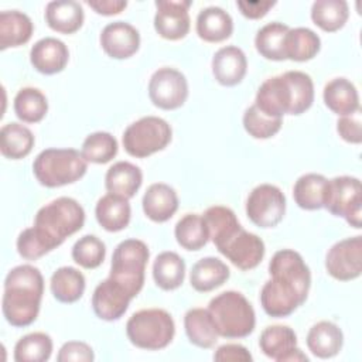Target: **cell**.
<instances>
[{"label": "cell", "mask_w": 362, "mask_h": 362, "mask_svg": "<svg viewBox=\"0 0 362 362\" xmlns=\"http://www.w3.org/2000/svg\"><path fill=\"white\" fill-rule=\"evenodd\" d=\"M270 280L260 291V304L273 318L293 314L307 300L311 287V273L303 256L293 249L276 252L269 263Z\"/></svg>", "instance_id": "1"}, {"label": "cell", "mask_w": 362, "mask_h": 362, "mask_svg": "<svg viewBox=\"0 0 362 362\" xmlns=\"http://www.w3.org/2000/svg\"><path fill=\"white\" fill-rule=\"evenodd\" d=\"M314 102V83L303 71H287L266 79L257 89L255 105L270 117L301 115Z\"/></svg>", "instance_id": "2"}, {"label": "cell", "mask_w": 362, "mask_h": 362, "mask_svg": "<svg viewBox=\"0 0 362 362\" xmlns=\"http://www.w3.org/2000/svg\"><path fill=\"white\" fill-rule=\"evenodd\" d=\"M44 294L41 272L31 264L13 267L4 279L1 311L6 321L17 328L31 325L40 313Z\"/></svg>", "instance_id": "3"}, {"label": "cell", "mask_w": 362, "mask_h": 362, "mask_svg": "<svg viewBox=\"0 0 362 362\" xmlns=\"http://www.w3.org/2000/svg\"><path fill=\"white\" fill-rule=\"evenodd\" d=\"M208 311L219 337L228 339L245 338L255 329V310L239 291L228 290L215 296L208 304Z\"/></svg>", "instance_id": "4"}, {"label": "cell", "mask_w": 362, "mask_h": 362, "mask_svg": "<svg viewBox=\"0 0 362 362\" xmlns=\"http://www.w3.org/2000/svg\"><path fill=\"white\" fill-rule=\"evenodd\" d=\"M86 170L88 161L75 148H47L33 163L34 177L48 188L76 182L85 175Z\"/></svg>", "instance_id": "5"}, {"label": "cell", "mask_w": 362, "mask_h": 362, "mask_svg": "<svg viewBox=\"0 0 362 362\" xmlns=\"http://www.w3.org/2000/svg\"><path fill=\"white\" fill-rule=\"evenodd\" d=\"M85 211L82 205L69 197H59L41 206L34 218V226L41 230L55 247L66 238L82 229Z\"/></svg>", "instance_id": "6"}, {"label": "cell", "mask_w": 362, "mask_h": 362, "mask_svg": "<svg viewBox=\"0 0 362 362\" xmlns=\"http://www.w3.org/2000/svg\"><path fill=\"white\" fill-rule=\"evenodd\" d=\"M129 341L141 349L158 351L170 345L175 334V324L170 313L163 308H147L134 313L126 324Z\"/></svg>", "instance_id": "7"}, {"label": "cell", "mask_w": 362, "mask_h": 362, "mask_svg": "<svg viewBox=\"0 0 362 362\" xmlns=\"http://www.w3.org/2000/svg\"><path fill=\"white\" fill-rule=\"evenodd\" d=\"M150 257V250L143 240H122L112 256L110 274L132 298H134L144 286V272Z\"/></svg>", "instance_id": "8"}, {"label": "cell", "mask_w": 362, "mask_h": 362, "mask_svg": "<svg viewBox=\"0 0 362 362\" xmlns=\"http://www.w3.org/2000/svg\"><path fill=\"white\" fill-rule=\"evenodd\" d=\"M171 137L173 130L167 120L158 116H144L127 126L122 141L129 156L144 158L164 150Z\"/></svg>", "instance_id": "9"}, {"label": "cell", "mask_w": 362, "mask_h": 362, "mask_svg": "<svg viewBox=\"0 0 362 362\" xmlns=\"http://www.w3.org/2000/svg\"><path fill=\"white\" fill-rule=\"evenodd\" d=\"M324 208L334 216L344 218L352 228L362 225V187L356 177L339 175L328 180Z\"/></svg>", "instance_id": "10"}, {"label": "cell", "mask_w": 362, "mask_h": 362, "mask_svg": "<svg viewBox=\"0 0 362 362\" xmlns=\"http://www.w3.org/2000/svg\"><path fill=\"white\" fill-rule=\"evenodd\" d=\"M286 214V197L272 184L255 187L246 201V215L259 228H274Z\"/></svg>", "instance_id": "11"}, {"label": "cell", "mask_w": 362, "mask_h": 362, "mask_svg": "<svg viewBox=\"0 0 362 362\" xmlns=\"http://www.w3.org/2000/svg\"><path fill=\"white\" fill-rule=\"evenodd\" d=\"M148 98L163 110L181 107L188 98V82L182 72L174 68L157 69L148 82Z\"/></svg>", "instance_id": "12"}, {"label": "cell", "mask_w": 362, "mask_h": 362, "mask_svg": "<svg viewBox=\"0 0 362 362\" xmlns=\"http://www.w3.org/2000/svg\"><path fill=\"white\" fill-rule=\"evenodd\" d=\"M325 269L331 277L349 281L362 272V236L342 239L334 243L325 256Z\"/></svg>", "instance_id": "13"}, {"label": "cell", "mask_w": 362, "mask_h": 362, "mask_svg": "<svg viewBox=\"0 0 362 362\" xmlns=\"http://www.w3.org/2000/svg\"><path fill=\"white\" fill-rule=\"evenodd\" d=\"M233 266L240 270H252L264 257V242L252 232L240 228L226 242L216 247Z\"/></svg>", "instance_id": "14"}, {"label": "cell", "mask_w": 362, "mask_h": 362, "mask_svg": "<svg viewBox=\"0 0 362 362\" xmlns=\"http://www.w3.org/2000/svg\"><path fill=\"white\" fill-rule=\"evenodd\" d=\"M260 351L277 362L308 361V356L297 348V335L287 325H269L259 338Z\"/></svg>", "instance_id": "15"}, {"label": "cell", "mask_w": 362, "mask_h": 362, "mask_svg": "<svg viewBox=\"0 0 362 362\" xmlns=\"http://www.w3.org/2000/svg\"><path fill=\"white\" fill-rule=\"evenodd\" d=\"M189 0H157L154 28L160 37L170 41L184 38L191 27Z\"/></svg>", "instance_id": "16"}, {"label": "cell", "mask_w": 362, "mask_h": 362, "mask_svg": "<svg viewBox=\"0 0 362 362\" xmlns=\"http://www.w3.org/2000/svg\"><path fill=\"white\" fill-rule=\"evenodd\" d=\"M130 294L112 277L100 281L92 294V308L105 321H116L127 311Z\"/></svg>", "instance_id": "17"}, {"label": "cell", "mask_w": 362, "mask_h": 362, "mask_svg": "<svg viewBox=\"0 0 362 362\" xmlns=\"http://www.w3.org/2000/svg\"><path fill=\"white\" fill-rule=\"evenodd\" d=\"M99 41L110 58L126 59L139 51L140 34L136 27L126 21H113L103 27Z\"/></svg>", "instance_id": "18"}, {"label": "cell", "mask_w": 362, "mask_h": 362, "mask_svg": "<svg viewBox=\"0 0 362 362\" xmlns=\"http://www.w3.org/2000/svg\"><path fill=\"white\" fill-rule=\"evenodd\" d=\"M30 61L35 71L44 75H54L66 66L69 61V51L65 42L55 37H45L38 40L31 51Z\"/></svg>", "instance_id": "19"}, {"label": "cell", "mask_w": 362, "mask_h": 362, "mask_svg": "<svg viewBox=\"0 0 362 362\" xmlns=\"http://www.w3.org/2000/svg\"><path fill=\"white\" fill-rule=\"evenodd\" d=\"M246 55L235 45L219 48L212 58V74L216 82L223 86H235L240 83L246 75Z\"/></svg>", "instance_id": "20"}, {"label": "cell", "mask_w": 362, "mask_h": 362, "mask_svg": "<svg viewBox=\"0 0 362 362\" xmlns=\"http://www.w3.org/2000/svg\"><path fill=\"white\" fill-rule=\"evenodd\" d=\"M143 212L153 222H167L178 209V197L173 187L164 182L151 184L143 195Z\"/></svg>", "instance_id": "21"}, {"label": "cell", "mask_w": 362, "mask_h": 362, "mask_svg": "<svg viewBox=\"0 0 362 362\" xmlns=\"http://www.w3.org/2000/svg\"><path fill=\"white\" fill-rule=\"evenodd\" d=\"M197 34L206 42H222L233 33V20L223 8L211 6L197 16Z\"/></svg>", "instance_id": "22"}, {"label": "cell", "mask_w": 362, "mask_h": 362, "mask_svg": "<svg viewBox=\"0 0 362 362\" xmlns=\"http://www.w3.org/2000/svg\"><path fill=\"white\" fill-rule=\"evenodd\" d=\"M305 342L314 356L328 359L338 355L341 351L344 334L337 324L331 321H320L310 328Z\"/></svg>", "instance_id": "23"}, {"label": "cell", "mask_w": 362, "mask_h": 362, "mask_svg": "<svg viewBox=\"0 0 362 362\" xmlns=\"http://www.w3.org/2000/svg\"><path fill=\"white\" fill-rule=\"evenodd\" d=\"M325 106L338 116L351 115L361 109L356 86L346 78H334L324 86Z\"/></svg>", "instance_id": "24"}, {"label": "cell", "mask_w": 362, "mask_h": 362, "mask_svg": "<svg viewBox=\"0 0 362 362\" xmlns=\"http://www.w3.org/2000/svg\"><path fill=\"white\" fill-rule=\"evenodd\" d=\"M95 216L98 223L107 232H119L123 230L132 216V209L129 199L115 195L106 194L96 202Z\"/></svg>", "instance_id": "25"}, {"label": "cell", "mask_w": 362, "mask_h": 362, "mask_svg": "<svg viewBox=\"0 0 362 362\" xmlns=\"http://www.w3.org/2000/svg\"><path fill=\"white\" fill-rule=\"evenodd\" d=\"M83 8L78 1L59 0L49 1L45 7V21L48 27L61 34H74L83 24Z\"/></svg>", "instance_id": "26"}, {"label": "cell", "mask_w": 362, "mask_h": 362, "mask_svg": "<svg viewBox=\"0 0 362 362\" xmlns=\"http://www.w3.org/2000/svg\"><path fill=\"white\" fill-rule=\"evenodd\" d=\"M143 182L141 170L129 163L117 161L115 163L105 175V187L109 194H115L130 199L136 195Z\"/></svg>", "instance_id": "27"}, {"label": "cell", "mask_w": 362, "mask_h": 362, "mask_svg": "<svg viewBox=\"0 0 362 362\" xmlns=\"http://www.w3.org/2000/svg\"><path fill=\"white\" fill-rule=\"evenodd\" d=\"M230 276V270L225 262L218 257H204L198 260L189 272V283L194 290L208 293L221 287Z\"/></svg>", "instance_id": "28"}, {"label": "cell", "mask_w": 362, "mask_h": 362, "mask_svg": "<svg viewBox=\"0 0 362 362\" xmlns=\"http://www.w3.org/2000/svg\"><path fill=\"white\" fill-rule=\"evenodd\" d=\"M34 31L31 18L18 10H4L0 13V49L24 45Z\"/></svg>", "instance_id": "29"}, {"label": "cell", "mask_w": 362, "mask_h": 362, "mask_svg": "<svg viewBox=\"0 0 362 362\" xmlns=\"http://www.w3.org/2000/svg\"><path fill=\"white\" fill-rule=\"evenodd\" d=\"M185 334L198 348H212L218 341V331L208 308H191L184 315Z\"/></svg>", "instance_id": "30"}, {"label": "cell", "mask_w": 362, "mask_h": 362, "mask_svg": "<svg viewBox=\"0 0 362 362\" xmlns=\"http://www.w3.org/2000/svg\"><path fill=\"white\" fill-rule=\"evenodd\" d=\"M327 184L328 180L321 174L308 173L298 177L293 187L296 204L305 211H317L324 208Z\"/></svg>", "instance_id": "31"}, {"label": "cell", "mask_w": 362, "mask_h": 362, "mask_svg": "<svg viewBox=\"0 0 362 362\" xmlns=\"http://www.w3.org/2000/svg\"><path fill=\"white\" fill-rule=\"evenodd\" d=\"M49 288L52 296L59 303L72 304L83 296L85 277L78 269L64 266L52 273L49 280Z\"/></svg>", "instance_id": "32"}, {"label": "cell", "mask_w": 362, "mask_h": 362, "mask_svg": "<svg viewBox=\"0 0 362 362\" xmlns=\"http://www.w3.org/2000/svg\"><path fill=\"white\" fill-rule=\"evenodd\" d=\"M321 48L320 37L307 27L290 28L284 38L286 59L305 62L313 59Z\"/></svg>", "instance_id": "33"}, {"label": "cell", "mask_w": 362, "mask_h": 362, "mask_svg": "<svg viewBox=\"0 0 362 362\" xmlns=\"http://www.w3.org/2000/svg\"><path fill=\"white\" fill-rule=\"evenodd\" d=\"M202 219L205 222L208 236L216 247L226 242L238 229L242 228L235 212L230 208L222 205L209 206L202 214Z\"/></svg>", "instance_id": "34"}, {"label": "cell", "mask_w": 362, "mask_h": 362, "mask_svg": "<svg viewBox=\"0 0 362 362\" xmlns=\"http://www.w3.org/2000/svg\"><path fill=\"white\" fill-rule=\"evenodd\" d=\"M34 147L33 132L16 122L7 123L0 130V151L6 158L20 160L27 157Z\"/></svg>", "instance_id": "35"}, {"label": "cell", "mask_w": 362, "mask_h": 362, "mask_svg": "<svg viewBox=\"0 0 362 362\" xmlns=\"http://www.w3.org/2000/svg\"><path fill=\"white\" fill-rule=\"evenodd\" d=\"M185 277V263L175 252H161L153 263V279L165 291L178 288Z\"/></svg>", "instance_id": "36"}, {"label": "cell", "mask_w": 362, "mask_h": 362, "mask_svg": "<svg viewBox=\"0 0 362 362\" xmlns=\"http://www.w3.org/2000/svg\"><path fill=\"white\" fill-rule=\"evenodd\" d=\"M349 8L344 0H317L311 7V20L327 33L342 28L348 20Z\"/></svg>", "instance_id": "37"}, {"label": "cell", "mask_w": 362, "mask_h": 362, "mask_svg": "<svg viewBox=\"0 0 362 362\" xmlns=\"http://www.w3.org/2000/svg\"><path fill=\"white\" fill-rule=\"evenodd\" d=\"M288 30V25L277 21L263 25L255 37L257 52L270 61H284V38Z\"/></svg>", "instance_id": "38"}, {"label": "cell", "mask_w": 362, "mask_h": 362, "mask_svg": "<svg viewBox=\"0 0 362 362\" xmlns=\"http://www.w3.org/2000/svg\"><path fill=\"white\" fill-rule=\"evenodd\" d=\"M14 112L24 123H38L48 112V100L37 88H21L14 98Z\"/></svg>", "instance_id": "39"}, {"label": "cell", "mask_w": 362, "mask_h": 362, "mask_svg": "<svg viewBox=\"0 0 362 362\" xmlns=\"http://www.w3.org/2000/svg\"><path fill=\"white\" fill-rule=\"evenodd\" d=\"M174 235L178 245L187 250H199L209 240L202 215H198V214L184 215L177 222Z\"/></svg>", "instance_id": "40"}, {"label": "cell", "mask_w": 362, "mask_h": 362, "mask_svg": "<svg viewBox=\"0 0 362 362\" xmlns=\"http://www.w3.org/2000/svg\"><path fill=\"white\" fill-rule=\"evenodd\" d=\"M52 354V339L45 332H31L20 338L14 346L17 362H45Z\"/></svg>", "instance_id": "41"}, {"label": "cell", "mask_w": 362, "mask_h": 362, "mask_svg": "<svg viewBox=\"0 0 362 362\" xmlns=\"http://www.w3.org/2000/svg\"><path fill=\"white\" fill-rule=\"evenodd\" d=\"M81 153L88 163L106 164L117 154V140L107 132H95L86 136Z\"/></svg>", "instance_id": "42"}, {"label": "cell", "mask_w": 362, "mask_h": 362, "mask_svg": "<svg viewBox=\"0 0 362 362\" xmlns=\"http://www.w3.org/2000/svg\"><path fill=\"white\" fill-rule=\"evenodd\" d=\"M106 256L105 243L95 235H85L72 246V259L83 269L99 267Z\"/></svg>", "instance_id": "43"}, {"label": "cell", "mask_w": 362, "mask_h": 362, "mask_svg": "<svg viewBox=\"0 0 362 362\" xmlns=\"http://www.w3.org/2000/svg\"><path fill=\"white\" fill-rule=\"evenodd\" d=\"M283 119L264 115L255 103L243 113V127L253 139H270L281 129Z\"/></svg>", "instance_id": "44"}, {"label": "cell", "mask_w": 362, "mask_h": 362, "mask_svg": "<svg viewBox=\"0 0 362 362\" xmlns=\"http://www.w3.org/2000/svg\"><path fill=\"white\" fill-rule=\"evenodd\" d=\"M52 249L54 243L35 226L24 229L17 238V252L25 260H37Z\"/></svg>", "instance_id": "45"}, {"label": "cell", "mask_w": 362, "mask_h": 362, "mask_svg": "<svg viewBox=\"0 0 362 362\" xmlns=\"http://www.w3.org/2000/svg\"><path fill=\"white\" fill-rule=\"evenodd\" d=\"M337 132L348 143L359 144L362 141V115L361 109L351 113L341 116L337 122Z\"/></svg>", "instance_id": "46"}, {"label": "cell", "mask_w": 362, "mask_h": 362, "mask_svg": "<svg viewBox=\"0 0 362 362\" xmlns=\"http://www.w3.org/2000/svg\"><path fill=\"white\" fill-rule=\"evenodd\" d=\"M93 359V349L82 341L65 342L57 355L58 362H92Z\"/></svg>", "instance_id": "47"}, {"label": "cell", "mask_w": 362, "mask_h": 362, "mask_svg": "<svg viewBox=\"0 0 362 362\" xmlns=\"http://www.w3.org/2000/svg\"><path fill=\"white\" fill-rule=\"evenodd\" d=\"M214 359L218 362H252L253 356L240 344H225L215 351Z\"/></svg>", "instance_id": "48"}, {"label": "cell", "mask_w": 362, "mask_h": 362, "mask_svg": "<svg viewBox=\"0 0 362 362\" xmlns=\"http://www.w3.org/2000/svg\"><path fill=\"white\" fill-rule=\"evenodd\" d=\"M236 6L242 16L250 20H257L264 17L269 10L276 6V1H236Z\"/></svg>", "instance_id": "49"}, {"label": "cell", "mask_w": 362, "mask_h": 362, "mask_svg": "<svg viewBox=\"0 0 362 362\" xmlns=\"http://www.w3.org/2000/svg\"><path fill=\"white\" fill-rule=\"evenodd\" d=\"M86 4L102 16H115L122 13L127 7V1L123 0H92Z\"/></svg>", "instance_id": "50"}]
</instances>
